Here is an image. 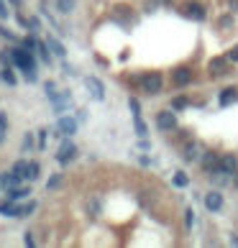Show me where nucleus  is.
<instances>
[{"label":"nucleus","mask_w":238,"mask_h":248,"mask_svg":"<svg viewBox=\"0 0 238 248\" xmlns=\"http://www.w3.org/2000/svg\"><path fill=\"white\" fill-rule=\"evenodd\" d=\"M13 54V64L16 67H21V72L26 75V79L29 82H36V62H33V51H29V49H13L11 51Z\"/></svg>","instance_id":"nucleus-1"},{"label":"nucleus","mask_w":238,"mask_h":248,"mask_svg":"<svg viewBox=\"0 0 238 248\" xmlns=\"http://www.w3.org/2000/svg\"><path fill=\"white\" fill-rule=\"evenodd\" d=\"M238 171V159L233 154H223L221 156V167H218L213 174L215 177H231V174H236ZM213 174H210V177H213Z\"/></svg>","instance_id":"nucleus-2"},{"label":"nucleus","mask_w":238,"mask_h":248,"mask_svg":"<svg viewBox=\"0 0 238 248\" xmlns=\"http://www.w3.org/2000/svg\"><path fill=\"white\" fill-rule=\"evenodd\" d=\"M139 82H141V90H143V93H149V95H157L159 90H161V75H157V72L143 75Z\"/></svg>","instance_id":"nucleus-3"},{"label":"nucleus","mask_w":238,"mask_h":248,"mask_svg":"<svg viewBox=\"0 0 238 248\" xmlns=\"http://www.w3.org/2000/svg\"><path fill=\"white\" fill-rule=\"evenodd\" d=\"M157 125H159V131H175L177 128V115L172 113V110H161V113L157 115Z\"/></svg>","instance_id":"nucleus-4"},{"label":"nucleus","mask_w":238,"mask_h":248,"mask_svg":"<svg viewBox=\"0 0 238 248\" xmlns=\"http://www.w3.org/2000/svg\"><path fill=\"white\" fill-rule=\"evenodd\" d=\"M77 156V146L72 143V141H64L62 146H59V151H57V159H59V164H67V161H72Z\"/></svg>","instance_id":"nucleus-5"},{"label":"nucleus","mask_w":238,"mask_h":248,"mask_svg":"<svg viewBox=\"0 0 238 248\" xmlns=\"http://www.w3.org/2000/svg\"><path fill=\"white\" fill-rule=\"evenodd\" d=\"M172 82H175L177 87H187L192 82V69H187V67L175 69V72H172Z\"/></svg>","instance_id":"nucleus-6"},{"label":"nucleus","mask_w":238,"mask_h":248,"mask_svg":"<svg viewBox=\"0 0 238 248\" xmlns=\"http://www.w3.org/2000/svg\"><path fill=\"white\" fill-rule=\"evenodd\" d=\"M75 131H77V121H75V118H59L57 133H54V136H72Z\"/></svg>","instance_id":"nucleus-7"},{"label":"nucleus","mask_w":238,"mask_h":248,"mask_svg":"<svg viewBox=\"0 0 238 248\" xmlns=\"http://www.w3.org/2000/svg\"><path fill=\"white\" fill-rule=\"evenodd\" d=\"M85 85H87L90 93H93L95 100H105V87H103V82H100L97 77H87V79H85Z\"/></svg>","instance_id":"nucleus-8"},{"label":"nucleus","mask_w":238,"mask_h":248,"mask_svg":"<svg viewBox=\"0 0 238 248\" xmlns=\"http://www.w3.org/2000/svg\"><path fill=\"white\" fill-rule=\"evenodd\" d=\"M218 167H221V156H218L215 151H207V154L203 156V169H205V174H213Z\"/></svg>","instance_id":"nucleus-9"},{"label":"nucleus","mask_w":238,"mask_h":248,"mask_svg":"<svg viewBox=\"0 0 238 248\" xmlns=\"http://www.w3.org/2000/svg\"><path fill=\"white\" fill-rule=\"evenodd\" d=\"M205 207L210 210V213H218V210L223 207V195L221 192H207L205 195Z\"/></svg>","instance_id":"nucleus-10"},{"label":"nucleus","mask_w":238,"mask_h":248,"mask_svg":"<svg viewBox=\"0 0 238 248\" xmlns=\"http://www.w3.org/2000/svg\"><path fill=\"white\" fill-rule=\"evenodd\" d=\"M228 62H231V59H223V57H215L213 62H210L207 64V69H210V75H225V69H228Z\"/></svg>","instance_id":"nucleus-11"},{"label":"nucleus","mask_w":238,"mask_h":248,"mask_svg":"<svg viewBox=\"0 0 238 248\" xmlns=\"http://www.w3.org/2000/svg\"><path fill=\"white\" fill-rule=\"evenodd\" d=\"M185 16L195 18V21H205V8L200 5V3H187V8H185Z\"/></svg>","instance_id":"nucleus-12"},{"label":"nucleus","mask_w":238,"mask_h":248,"mask_svg":"<svg viewBox=\"0 0 238 248\" xmlns=\"http://www.w3.org/2000/svg\"><path fill=\"white\" fill-rule=\"evenodd\" d=\"M0 215H5V217H18V205H16L13 200L3 202V205H0Z\"/></svg>","instance_id":"nucleus-13"},{"label":"nucleus","mask_w":238,"mask_h":248,"mask_svg":"<svg viewBox=\"0 0 238 248\" xmlns=\"http://www.w3.org/2000/svg\"><path fill=\"white\" fill-rule=\"evenodd\" d=\"M29 195H31V189H29V187H16V189H8V200H13V202L23 200V197H29Z\"/></svg>","instance_id":"nucleus-14"},{"label":"nucleus","mask_w":238,"mask_h":248,"mask_svg":"<svg viewBox=\"0 0 238 248\" xmlns=\"http://www.w3.org/2000/svg\"><path fill=\"white\" fill-rule=\"evenodd\" d=\"M236 100H238V93H236L233 87H228V90H223V95H221V105H223V108H228V105H231V103H236Z\"/></svg>","instance_id":"nucleus-15"},{"label":"nucleus","mask_w":238,"mask_h":248,"mask_svg":"<svg viewBox=\"0 0 238 248\" xmlns=\"http://www.w3.org/2000/svg\"><path fill=\"white\" fill-rule=\"evenodd\" d=\"M185 159L187 161H197L200 159V146L197 143H187L185 146Z\"/></svg>","instance_id":"nucleus-16"},{"label":"nucleus","mask_w":238,"mask_h":248,"mask_svg":"<svg viewBox=\"0 0 238 248\" xmlns=\"http://www.w3.org/2000/svg\"><path fill=\"white\" fill-rule=\"evenodd\" d=\"M11 171H13V174H18L21 179H29V161H16Z\"/></svg>","instance_id":"nucleus-17"},{"label":"nucleus","mask_w":238,"mask_h":248,"mask_svg":"<svg viewBox=\"0 0 238 248\" xmlns=\"http://www.w3.org/2000/svg\"><path fill=\"white\" fill-rule=\"evenodd\" d=\"M47 44H49V49H51V54H54V57L64 59V54H67V51H64V46H62V44H59L57 39H51V36H49V39H47Z\"/></svg>","instance_id":"nucleus-18"},{"label":"nucleus","mask_w":238,"mask_h":248,"mask_svg":"<svg viewBox=\"0 0 238 248\" xmlns=\"http://www.w3.org/2000/svg\"><path fill=\"white\" fill-rule=\"evenodd\" d=\"M44 62H51V49H49V44H41V41H36V49H33Z\"/></svg>","instance_id":"nucleus-19"},{"label":"nucleus","mask_w":238,"mask_h":248,"mask_svg":"<svg viewBox=\"0 0 238 248\" xmlns=\"http://www.w3.org/2000/svg\"><path fill=\"white\" fill-rule=\"evenodd\" d=\"M77 5V0H57V11L59 13H72Z\"/></svg>","instance_id":"nucleus-20"},{"label":"nucleus","mask_w":238,"mask_h":248,"mask_svg":"<svg viewBox=\"0 0 238 248\" xmlns=\"http://www.w3.org/2000/svg\"><path fill=\"white\" fill-rule=\"evenodd\" d=\"M39 171H41V167L36 161H29V182H36L39 179Z\"/></svg>","instance_id":"nucleus-21"},{"label":"nucleus","mask_w":238,"mask_h":248,"mask_svg":"<svg viewBox=\"0 0 238 248\" xmlns=\"http://www.w3.org/2000/svg\"><path fill=\"white\" fill-rule=\"evenodd\" d=\"M0 77H3V82H8V85H16V75L11 67H5L3 72H0Z\"/></svg>","instance_id":"nucleus-22"},{"label":"nucleus","mask_w":238,"mask_h":248,"mask_svg":"<svg viewBox=\"0 0 238 248\" xmlns=\"http://www.w3.org/2000/svg\"><path fill=\"white\" fill-rule=\"evenodd\" d=\"M33 210H36V202H29V205L18 207V217H26V215H31Z\"/></svg>","instance_id":"nucleus-23"},{"label":"nucleus","mask_w":238,"mask_h":248,"mask_svg":"<svg viewBox=\"0 0 238 248\" xmlns=\"http://www.w3.org/2000/svg\"><path fill=\"white\" fill-rule=\"evenodd\" d=\"M187 185H190L187 174H185V171H177V177H175V187H187Z\"/></svg>","instance_id":"nucleus-24"},{"label":"nucleus","mask_w":238,"mask_h":248,"mask_svg":"<svg viewBox=\"0 0 238 248\" xmlns=\"http://www.w3.org/2000/svg\"><path fill=\"white\" fill-rule=\"evenodd\" d=\"M185 225H187V231H192V225H195V210H187V213H185Z\"/></svg>","instance_id":"nucleus-25"},{"label":"nucleus","mask_w":238,"mask_h":248,"mask_svg":"<svg viewBox=\"0 0 238 248\" xmlns=\"http://www.w3.org/2000/svg\"><path fill=\"white\" fill-rule=\"evenodd\" d=\"M172 105H175V110H182V108H187L190 103H187V97H175V103H172Z\"/></svg>","instance_id":"nucleus-26"},{"label":"nucleus","mask_w":238,"mask_h":248,"mask_svg":"<svg viewBox=\"0 0 238 248\" xmlns=\"http://www.w3.org/2000/svg\"><path fill=\"white\" fill-rule=\"evenodd\" d=\"M11 16V11H8V5H5V0H0V21H5V18Z\"/></svg>","instance_id":"nucleus-27"},{"label":"nucleus","mask_w":238,"mask_h":248,"mask_svg":"<svg viewBox=\"0 0 238 248\" xmlns=\"http://www.w3.org/2000/svg\"><path fill=\"white\" fill-rule=\"evenodd\" d=\"M136 133H139V136H146V125H143V121H141V115L136 118Z\"/></svg>","instance_id":"nucleus-28"},{"label":"nucleus","mask_w":238,"mask_h":248,"mask_svg":"<svg viewBox=\"0 0 238 248\" xmlns=\"http://www.w3.org/2000/svg\"><path fill=\"white\" fill-rule=\"evenodd\" d=\"M59 182H62V174H54V177L49 179V185H47V187L54 189V187H59Z\"/></svg>","instance_id":"nucleus-29"},{"label":"nucleus","mask_w":238,"mask_h":248,"mask_svg":"<svg viewBox=\"0 0 238 248\" xmlns=\"http://www.w3.org/2000/svg\"><path fill=\"white\" fill-rule=\"evenodd\" d=\"M47 133L49 131H39V149H44V143H47Z\"/></svg>","instance_id":"nucleus-30"},{"label":"nucleus","mask_w":238,"mask_h":248,"mask_svg":"<svg viewBox=\"0 0 238 248\" xmlns=\"http://www.w3.org/2000/svg\"><path fill=\"white\" fill-rule=\"evenodd\" d=\"M228 59H231V62H238V46H233L231 51H228Z\"/></svg>","instance_id":"nucleus-31"},{"label":"nucleus","mask_w":238,"mask_h":248,"mask_svg":"<svg viewBox=\"0 0 238 248\" xmlns=\"http://www.w3.org/2000/svg\"><path fill=\"white\" fill-rule=\"evenodd\" d=\"M0 128H3V131L8 128V118H5V113H0Z\"/></svg>","instance_id":"nucleus-32"},{"label":"nucleus","mask_w":238,"mask_h":248,"mask_svg":"<svg viewBox=\"0 0 238 248\" xmlns=\"http://www.w3.org/2000/svg\"><path fill=\"white\" fill-rule=\"evenodd\" d=\"M87 207H90V210H93V213H95V215L100 213V205H97V202H95V200H93V202H90V205H87Z\"/></svg>","instance_id":"nucleus-33"},{"label":"nucleus","mask_w":238,"mask_h":248,"mask_svg":"<svg viewBox=\"0 0 238 248\" xmlns=\"http://www.w3.org/2000/svg\"><path fill=\"white\" fill-rule=\"evenodd\" d=\"M31 146H33V141H31V136H26V139H23V149H31Z\"/></svg>","instance_id":"nucleus-34"},{"label":"nucleus","mask_w":238,"mask_h":248,"mask_svg":"<svg viewBox=\"0 0 238 248\" xmlns=\"http://www.w3.org/2000/svg\"><path fill=\"white\" fill-rule=\"evenodd\" d=\"M3 139H5V131H3V128H0V143H3Z\"/></svg>","instance_id":"nucleus-35"},{"label":"nucleus","mask_w":238,"mask_h":248,"mask_svg":"<svg viewBox=\"0 0 238 248\" xmlns=\"http://www.w3.org/2000/svg\"><path fill=\"white\" fill-rule=\"evenodd\" d=\"M231 243H233V246H238V235H233V238H231Z\"/></svg>","instance_id":"nucleus-36"},{"label":"nucleus","mask_w":238,"mask_h":248,"mask_svg":"<svg viewBox=\"0 0 238 248\" xmlns=\"http://www.w3.org/2000/svg\"><path fill=\"white\" fill-rule=\"evenodd\" d=\"M233 182H236V187H238V171L233 174Z\"/></svg>","instance_id":"nucleus-37"},{"label":"nucleus","mask_w":238,"mask_h":248,"mask_svg":"<svg viewBox=\"0 0 238 248\" xmlns=\"http://www.w3.org/2000/svg\"><path fill=\"white\" fill-rule=\"evenodd\" d=\"M11 3H13V5H21V0H11Z\"/></svg>","instance_id":"nucleus-38"}]
</instances>
